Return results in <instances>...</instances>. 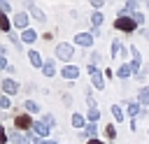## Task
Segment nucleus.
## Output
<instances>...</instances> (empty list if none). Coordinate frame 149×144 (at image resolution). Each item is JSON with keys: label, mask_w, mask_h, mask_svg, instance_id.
<instances>
[{"label": "nucleus", "mask_w": 149, "mask_h": 144, "mask_svg": "<svg viewBox=\"0 0 149 144\" xmlns=\"http://www.w3.org/2000/svg\"><path fill=\"white\" fill-rule=\"evenodd\" d=\"M72 56H74V46H72V44H68V42L56 44V58H58V60H65V63L70 65Z\"/></svg>", "instance_id": "nucleus-1"}, {"label": "nucleus", "mask_w": 149, "mask_h": 144, "mask_svg": "<svg viewBox=\"0 0 149 144\" xmlns=\"http://www.w3.org/2000/svg\"><path fill=\"white\" fill-rule=\"evenodd\" d=\"M114 28H119V30H126V33H133V30L137 28V21H135L133 16H126V14H121V16H116V21H114Z\"/></svg>", "instance_id": "nucleus-2"}, {"label": "nucleus", "mask_w": 149, "mask_h": 144, "mask_svg": "<svg viewBox=\"0 0 149 144\" xmlns=\"http://www.w3.org/2000/svg\"><path fill=\"white\" fill-rule=\"evenodd\" d=\"M88 77H91V81H93V86H95L98 91L105 88V79H102V74H100V70H98L95 65H88Z\"/></svg>", "instance_id": "nucleus-3"}, {"label": "nucleus", "mask_w": 149, "mask_h": 144, "mask_svg": "<svg viewBox=\"0 0 149 144\" xmlns=\"http://www.w3.org/2000/svg\"><path fill=\"white\" fill-rule=\"evenodd\" d=\"M14 123H16V130H26V128H33V118H30L28 114H16Z\"/></svg>", "instance_id": "nucleus-4"}, {"label": "nucleus", "mask_w": 149, "mask_h": 144, "mask_svg": "<svg viewBox=\"0 0 149 144\" xmlns=\"http://www.w3.org/2000/svg\"><path fill=\"white\" fill-rule=\"evenodd\" d=\"M2 91H5V95H14V93H19V84H16L14 79L5 77V79H2Z\"/></svg>", "instance_id": "nucleus-5"}, {"label": "nucleus", "mask_w": 149, "mask_h": 144, "mask_svg": "<svg viewBox=\"0 0 149 144\" xmlns=\"http://www.w3.org/2000/svg\"><path fill=\"white\" fill-rule=\"evenodd\" d=\"M74 44H79V46H91V44H93V35H91V33H77V35H74Z\"/></svg>", "instance_id": "nucleus-6"}, {"label": "nucleus", "mask_w": 149, "mask_h": 144, "mask_svg": "<svg viewBox=\"0 0 149 144\" xmlns=\"http://www.w3.org/2000/svg\"><path fill=\"white\" fill-rule=\"evenodd\" d=\"M49 125L44 123V121H37V123H33V132H35V137H47L49 135Z\"/></svg>", "instance_id": "nucleus-7"}, {"label": "nucleus", "mask_w": 149, "mask_h": 144, "mask_svg": "<svg viewBox=\"0 0 149 144\" xmlns=\"http://www.w3.org/2000/svg\"><path fill=\"white\" fill-rule=\"evenodd\" d=\"M28 60H30V65H33V67H44V60H42L40 51H35V49H30V51H28Z\"/></svg>", "instance_id": "nucleus-8"}, {"label": "nucleus", "mask_w": 149, "mask_h": 144, "mask_svg": "<svg viewBox=\"0 0 149 144\" xmlns=\"http://www.w3.org/2000/svg\"><path fill=\"white\" fill-rule=\"evenodd\" d=\"M61 74H63L65 79H77V77H79V67H77V65H65V67L61 70Z\"/></svg>", "instance_id": "nucleus-9"}, {"label": "nucleus", "mask_w": 149, "mask_h": 144, "mask_svg": "<svg viewBox=\"0 0 149 144\" xmlns=\"http://www.w3.org/2000/svg\"><path fill=\"white\" fill-rule=\"evenodd\" d=\"M14 26L28 30V28H26V26H28V16H26V12H16V14H14Z\"/></svg>", "instance_id": "nucleus-10"}, {"label": "nucleus", "mask_w": 149, "mask_h": 144, "mask_svg": "<svg viewBox=\"0 0 149 144\" xmlns=\"http://www.w3.org/2000/svg\"><path fill=\"white\" fill-rule=\"evenodd\" d=\"M112 51V58H116V56H126V51H123V44H121V39H112V46H109Z\"/></svg>", "instance_id": "nucleus-11"}, {"label": "nucleus", "mask_w": 149, "mask_h": 144, "mask_svg": "<svg viewBox=\"0 0 149 144\" xmlns=\"http://www.w3.org/2000/svg\"><path fill=\"white\" fill-rule=\"evenodd\" d=\"M130 58H133V63H130V65H133V70L137 72V70H140V65H142V58H140L137 46H130Z\"/></svg>", "instance_id": "nucleus-12"}, {"label": "nucleus", "mask_w": 149, "mask_h": 144, "mask_svg": "<svg viewBox=\"0 0 149 144\" xmlns=\"http://www.w3.org/2000/svg\"><path fill=\"white\" fill-rule=\"evenodd\" d=\"M135 70H133V65H128V63H123L119 70H116V77H121V79H128L130 74H133Z\"/></svg>", "instance_id": "nucleus-13"}, {"label": "nucleus", "mask_w": 149, "mask_h": 144, "mask_svg": "<svg viewBox=\"0 0 149 144\" xmlns=\"http://www.w3.org/2000/svg\"><path fill=\"white\" fill-rule=\"evenodd\" d=\"M140 107H142V105H140L137 100H130V102H128V114H130V121H133L137 114H142V109H140Z\"/></svg>", "instance_id": "nucleus-14"}, {"label": "nucleus", "mask_w": 149, "mask_h": 144, "mask_svg": "<svg viewBox=\"0 0 149 144\" xmlns=\"http://www.w3.org/2000/svg\"><path fill=\"white\" fill-rule=\"evenodd\" d=\"M9 139H12L14 144H30V137H26V135H21L19 130H16V132H9Z\"/></svg>", "instance_id": "nucleus-15"}, {"label": "nucleus", "mask_w": 149, "mask_h": 144, "mask_svg": "<svg viewBox=\"0 0 149 144\" xmlns=\"http://www.w3.org/2000/svg\"><path fill=\"white\" fill-rule=\"evenodd\" d=\"M21 39H23V42H26V44H33V42H35V39H37V33H35V30H30V28H28V30H23V33H21Z\"/></svg>", "instance_id": "nucleus-16"}, {"label": "nucleus", "mask_w": 149, "mask_h": 144, "mask_svg": "<svg viewBox=\"0 0 149 144\" xmlns=\"http://www.w3.org/2000/svg\"><path fill=\"white\" fill-rule=\"evenodd\" d=\"M28 9H30V12H33V16H35V19H37V21H47V16H44V12H42V9H40V7H35V5H33V2H28Z\"/></svg>", "instance_id": "nucleus-17"}, {"label": "nucleus", "mask_w": 149, "mask_h": 144, "mask_svg": "<svg viewBox=\"0 0 149 144\" xmlns=\"http://www.w3.org/2000/svg\"><path fill=\"white\" fill-rule=\"evenodd\" d=\"M137 102H140L142 107H149V88H140V98H137Z\"/></svg>", "instance_id": "nucleus-18"}, {"label": "nucleus", "mask_w": 149, "mask_h": 144, "mask_svg": "<svg viewBox=\"0 0 149 144\" xmlns=\"http://www.w3.org/2000/svg\"><path fill=\"white\" fill-rule=\"evenodd\" d=\"M42 72H44L47 77H54V74H56V65H54V60H47L44 67H42Z\"/></svg>", "instance_id": "nucleus-19"}, {"label": "nucleus", "mask_w": 149, "mask_h": 144, "mask_svg": "<svg viewBox=\"0 0 149 144\" xmlns=\"http://www.w3.org/2000/svg\"><path fill=\"white\" fill-rule=\"evenodd\" d=\"M23 107H26V111H28V114H40V105H37V102H33V100H26V105H23Z\"/></svg>", "instance_id": "nucleus-20"}, {"label": "nucleus", "mask_w": 149, "mask_h": 144, "mask_svg": "<svg viewBox=\"0 0 149 144\" xmlns=\"http://www.w3.org/2000/svg\"><path fill=\"white\" fill-rule=\"evenodd\" d=\"M86 116H88V121H91V123H95V121L100 118V111H98V107H88Z\"/></svg>", "instance_id": "nucleus-21"}, {"label": "nucleus", "mask_w": 149, "mask_h": 144, "mask_svg": "<svg viewBox=\"0 0 149 144\" xmlns=\"http://www.w3.org/2000/svg\"><path fill=\"white\" fill-rule=\"evenodd\" d=\"M112 116H114V121H116V123H121V121H123V111H121V107H119V105H112Z\"/></svg>", "instance_id": "nucleus-22"}, {"label": "nucleus", "mask_w": 149, "mask_h": 144, "mask_svg": "<svg viewBox=\"0 0 149 144\" xmlns=\"http://www.w3.org/2000/svg\"><path fill=\"white\" fill-rule=\"evenodd\" d=\"M72 125H74V128H84V125H86L84 116H81V114H72Z\"/></svg>", "instance_id": "nucleus-23"}, {"label": "nucleus", "mask_w": 149, "mask_h": 144, "mask_svg": "<svg viewBox=\"0 0 149 144\" xmlns=\"http://www.w3.org/2000/svg\"><path fill=\"white\" fill-rule=\"evenodd\" d=\"M0 28H2V33L9 35V19H7V14H0Z\"/></svg>", "instance_id": "nucleus-24"}, {"label": "nucleus", "mask_w": 149, "mask_h": 144, "mask_svg": "<svg viewBox=\"0 0 149 144\" xmlns=\"http://www.w3.org/2000/svg\"><path fill=\"white\" fill-rule=\"evenodd\" d=\"M95 135H98V125H95V123H88V125H86V137L95 139Z\"/></svg>", "instance_id": "nucleus-25"}, {"label": "nucleus", "mask_w": 149, "mask_h": 144, "mask_svg": "<svg viewBox=\"0 0 149 144\" xmlns=\"http://www.w3.org/2000/svg\"><path fill=\"white\" fill-rule=\"evenodd\" d=\"M91 23H93V28H98V26L102 23V14H100V12H93V14H91Z\"/></svg>", "instance_id": "nucleus-26"}, {"label": "nucleus", "mask_w": 149, "mask_h": 144, "mask_svg": "<svg viewBox=\"0 0 149 144\" xmlns=\"http://www.w3.org/2000/svg\"><path fill=\"white\" fill-rule=\"evenodd\" d=\"M105 132H107V137H109V139H114V137H116V128H114L112 123H109V125L105 128Z\"/></svg>", "instance_id": "nucleus-27"}, {"label": "nucleus", "mask_w": 149, "mask_h": 144, "mask_svg": "<svg viewBox=\"0 0 149 144\" xmlns=\"http://www.w3.org/2000/svg\"><path fill=\"white\" fill-rule=\"evenodd\" d=\"M0 107H2V109H9V98H7V95L0 98Z\"/></svg>", "instance_id": "nucleus-28"}, {"label": "nucleus", "mask_w": 149, "mask_h": 144, "mask_svg": "<svg viewBox=\"0 0 149 144\" xmlns=\"http://www.w3.org/2000/svg\"><path fill=\"white\" fill-rule=\"evenodd\" d=\"M44 123H47L49 128H54V123H56V121H54V116H51V114H44Z\"/></svg>", "instance_id": "nucleus-29"}, {"label": "nucleus", "mask_w": 149, "mask_h": 144, "mask_svg": "<svg viewBox=\"0 0 149 144\" xmlns=\"http://www.w3.org/2000/svg\"><path fill=\"white\" fill-rule=\"evenodd\" d=\"M9 42H12V44H16V46L21 49V42H19V37H16L14 33H9Z\"/></svg>", "instance_id": "nucleus-30"}, {"label": "nucleus", "mask_w": 149, "mask_h": 144, "mask_svg": "<svg viewBox=\"0 0 149 144\" xmlns=\"http://www.w3.org/2000/svg\"><path fill=\"white\" fill-rule=\"evenodd\" d=\"M130 9L135 12V9H137V2H126V12H130Z\"/></svg>", "instance_id": "nucleus-31"}, {"label": "nucleus", "mask_w": 149, "mask_h": 144, "mask_svg": "<svg viewBox=\"0 0 149 144\" xmlns=\"http://www.w3.org/2000/svg\"><path fill=\"white\" fill-rule=\"evenodd\" d=\"M133 19H135L137 23H142V21H144V14H140V12H135V14H133Z\"/></svg>", "instance_id": "nucleus-32"}, {"label": "nucleus", "mask_w": 149, "mask_h": 144, "mask_svg": "<svg viewBox=\"0 0 149 144\" xmlns=\"http://www.w3.org/2000/svg\"><path fill=\"white\" fill-rule=\"evenodd\" d=\"M88 60H91V65H95V63L100 60V56H98V53H91V56H88Z\"/></svg>", "instance_id": "nucleus-33"}, {"label": "nucleus", "mask_w": 149, "mask_h": 144, "mask_svg": "<svg viewBox=\"0 0 149 144\" xmlns=\"http://www.w3.org/2000/svg\"><path fill=\"white\" fill-rule=\"evenodd\" d=\"M33 144H49V139H40V137H35V139H33Z\"/></svg>", "instance_id": "nucleus-34"}, {"label": "nucleus", "mask_w": 149, "mask_h": 144, "mask_svg": "<svg viewBox=\"0 0 149 144\" xmlns=\"http://www.w3.org/2000/svg\"><path fill=\"white\" fill-rule=\"evenodd\" d=\"M142 35H144V39H149V28H144V30H142Z\"/></svg>", "instance_id": "nucleus-35"}, {"label": "nucleus", "mask_w": 149, "mask_h": 144, "mask_svg": "<svg viewBox=\"0 0 149 144\" xmlns=\"http://www.w3.org/2000/svg\"><path fill=\"white\" fill-rule=\"evenodd\" d=\"M88 144H102L100 139H88Z\"/></svg>", "instance_id": "nucleus-36"}, {"label": "nucleus", "mask_w": 149, "mask_h": 144, "mask_svg": "<svg viewBox=\"0 0 149 144\" xmlns=\"http://www.w3.org/2000/svg\"><path fill=\"white\" fill-rule=\"evenodd\" d=\"M49 144H56V142H49Z\"/></svg>", "instance_id": "nucleus-37"}]
</instances>
